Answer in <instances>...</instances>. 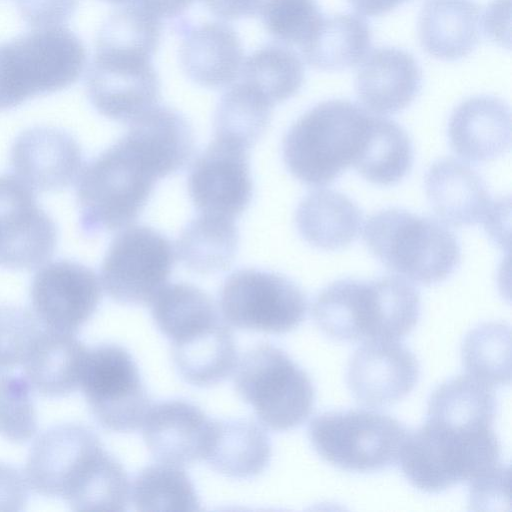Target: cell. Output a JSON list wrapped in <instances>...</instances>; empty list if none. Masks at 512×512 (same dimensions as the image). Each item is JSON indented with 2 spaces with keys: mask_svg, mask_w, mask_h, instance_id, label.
<instances>
[{
  "mask_svg": "<svg viewBox=\"0 0 512 512\" xmlns=\"http://www.w3.org/2000/svg\"><path fill=\"white\" fill-rule=\"evenodd\" d=\"M56 243V225L35 192L14 175H0V266L35 269L52 256Z\"/></svg>",
  "mask_w": 512,
  "mask_h": 512,
  "instance_id": "15",
  "label": "cell"
},
{
  "mask_svg": "<svg viewBox=\"0 0 512 512\" xmlns=\"http://www.w3.org/2000/svg\"><path fill=\"white\" fill-rule=\"evenodd\" d=\"M79 387L96 421L110 431L138 429L151 407L136 361L115 343L87 350Z\"/></svg>",
  "mask_w": 512,
  "mask_h": 512,
  "instance_id": "10",
  "label": "cell"
},
{
  "mask_svg": "<svg viewBox=\"0 0 512 512\" xmlns=\"http://www.w3.org/2000/svg\"><path fill=\"white\" fill-rule=\"evenodd\" d=\"M372 115L342 99L320 102L288 129L283 160L289 172L308 186L332 183L359 158Z\"/></svg>",
  "mask_w": 512,
  "mask_h": 512,
  "instance_id": "3",
  "label": "cell"
},
{
  "mask_svg": "<svg viewBox=\"0 0 512 512\" xmlns=\"http://www.w3.org/2000/svg\"><path fill=\"white\" fill-rule=\"evenodd\" d=\"M25 376L0 370V435L14 443L30 440L37 431V414Z\"/></svg>",
  "mask_w": 512,
  "mask_h": 512,
  "instance_id": "40",
  "label": "cell"
},
{
  "mask_svg": "<svg viewBox=\"0 0 512 512\" xmlns=\"http://www.w3.org/2000/svg\"><path fill=\"white\" fill-rule=\"evenodd\" d=\"M157 178L120 138L81 169L76 196L86 236L124 228L148 202Z\"/></svg>",
  "mask_w": 512,
  "mask_h": 512,
  "instance_id": "6",
  "label": "cell"
},
{
  "mask_svg": "<svg viewBox=\"0 0 512 512\" xmlns=\"http://www.w3.org/2000/svg\"><path fill=\"white\" fill-rule=\"evenodd\" d=\"M413 158L406 131L390 119L372 115L364 148L353 167L367 181L389 186L408 174Z\"/></svg>",
  "mask_w": 512,
  "mask_h": 512,
  "instance_id": "33",
  "label": "cell"
},
{
  "mask_svg": "<svg viewBox=\"0 0 512 512\" xmlns=\"http://www.w3.org/2000/svg\"><path fill=\"white\" fill-rule=\"evenodd\" d=\"M121 137L157 179L182 169L194 151L191 125L180 112L154 105L129 122Z\"/></svg>",
  "mask_w": 512,
  "mask_h": 512,
  "instance_id": "22",
  "label": "cell"
},
{
  "mask_svg": "<svg viewBox=\"0 0 512 512\" xmlns=\"http://www.w3.org/2000/svg\"><path fill=\"white\" fill-rule=\"evenodd\" d=\"M104 1L114 3V4H128V3H134L137 0H104Z\"/></svg>",
  "mask_w": 512,
  "mask_h": 512,
  "instance_id": "48",
  "label": "cell"
},
{
  "mask_svg": "<svg viewBox=\"0 0 512 512\" xmlns=\"http://www.w3.org/2000/svg\"><path fill=\"white\" fill-rule=\"evenodd\" d=\"M40 330L37 318L27 309L0 305V370L22 365Z\"/></svg>",
  "mask_w": 512,
  "mask_h": 512,
  "instance_id": "42",
  "label": "cell"
},
{
  "mask_svg": "<svg viewBox=\"0 0 512 512\" xmlns=\"http://www.w3.org/2000/svg\"><path fill=\"white\" fill-rule=\"evenodd\" d=\"M363 215L357 204L341 192L319 189L307 194L295 213L301 237L323 250H337L354 242L361 231Z\"/></svg>",
  "mask_w": 512,
  "mask_h": 512,
  "instance_id": "28",
  "label": "cell"
},
{
  "mask_svg": "<svg viewBox=\"0 0 512 512\" xmlns=\"http://www.w3.org/2000/svg\"><path fill=\"white\" fill-rule=\"evenodd\" d=\"M138 511L191 512L200 509L195 487L181 465L160 461L144 467L131 492Z\"/></svg>",
  "mask_w": 512,
  "mask_h": 512,
  "instance_id": "35",
  "label": "cell"
},
{
  "mask_svg": "<svg viewBox=\"0 0 512 512\" xmlns=\"http://www.w3.org/2000/svg\"><path fill=\"white\" fill-rule=\"evenodd\" d=\"M422 85L414 57L395 47L368 54L357 71L355 90L364 109L377 115L395 114L408 107Z\"/></svg>",
  "mask_w": 512,
  "mask_h": 512,
  "instance_id": "21",
  "label": "cell"
},
{
  "mask_svg": "<svg viewBox=\"0 0 512 512\" xmlns=\"http://www.w3.org/2000/svg\"><path fill=\"white\" fill-rule=\"evenodd\" d=\"M235 390L267 428L287 431L302 425L315 403L309 375L278 346L260 343L236 366Z\"/></svg>",
  "mask_w": 512,
  "mask_h": 512,
  "instance_id": "8",
  "label": "cell"
},
{
  "mask_svg": "<svg viewBox=\"0 0 512 512\" xmlns=\"http://www.w3.org/2000/svg\"><path fill=\"white\" fill-rule=\"evenodd\" d=\"M174 260V247L165 235L149 226H130L111 241L101 265V284L116 302L148 304L166 285Z\"/></svg>",
  "mask_w": 512,
  "mask_h": 512,
  "instance_id": "12",
  "label": "cell"
},
{
  "mask_svg": "<svg viewBox=\"0 0 512 512\" xmlns=\"http://www.w3.org/2000/svg\"><path fill=\"white\" fill-rule=\"evenodd\" d=\"M420 313L418 291L395 275L334 281L319 292L312 305L318 328L330 338L346 342L399 341L412 331Z\"/></svg>",
  "mask_w": 512,
  "mask_h": 512,
  "instance_id": "2",
  "label": "cell"
},
{
  "mask_svg": "<svg viewBox=\"0 0 512 512\" xmlns=\"http://www.w3.org/2000/svg\"><path fill=\"white\" fill-rule=\"evenodd\" d=\"M86 91L100 114L130 122L156 105L160 80L151 58L96 47L86 76Z\"/></svg>",
  "mask_w": 512,
  "mask_h": 512,
  "instance_id": "13",
  "label": "cell"
},
{
  "mask_svg": "<svg viewBox=\"0 0 512 512\" xmlns=\"http://www.w3.org/2000/svg\"><path fill=\"white\" fill-rule=\"evenodd\" d=\"M180 62L186 75L210 89L231 85L240 75L243 50L236 31L223 22H207L184 32Z\"/></svg>",
  "mask_w": 512,
  "mask_h": 512,
  "instance_id": "24",
  "label": "cell"
},
{
  "mask_svg": "<svg viewBox=\"0 0 512 512\" xmlns=\"http://www.w3.org/2000/svg\"><path fill=\"white\" fill-rule=\"evenodd\" d=\"M371 42V30L365 19L354 14H337L324 17L300 49L311 67L341 71L360 64L368 55Z\"/></svg>",
  "mask_w": 512,
  "mask_h": 512,
  "instance_id": "30",
  "label": "cell"
},
{
  "mask_svg": "<svg viewBox=\"0 0 512 512\" xmlns=\"http://www.w3.org/2000/svg\"><path fill=\"white\" fill-rule=\"evenodd\" d=\"M213 419L181 399L150 407L142 423L143 439L159 461L184 465L203 459Z\"/></svg>",
  "mask_w": 512,
  "mask_h": 512,
  "instance_id": "19",
  "label": "cell"
},
{
  "mask_svg": "<svg viewBox=\"0 0 512 512\" xmlns=\"http://www.w3.org/2000/svg\"><path fill=\"white\" fill-rule=\"evenodd\" d=\"M151 315L170 342L187 338L221 320L212 298L187 283L166 284L151 302Z\"/></svg>",
  "mask_w": 512,
  "mask_h": 512,
  "instance_id": "34",
  "label": "cell"
},
{
  "mask_svg": "<svg viewBox=\"0 0 512 512\" xmlns=\"http://www.w3.org/2000/svg\"><path fill=\"white\" fill-rule=\"evenodd\" d=\"M10 165L14 176L35 193L56 191L77 180L82 169V151L68 132L36 126L16 137Z\"/></svg>",
  "mask_w": 512,
  "mask_h": 512,
  "instance_id": "18",
  "label": "cell"
},
{
  "mask_svg": "<svg viewBox=\"0 0 512 512\" xmlns=\"http://www.w3.org/2000/svg\"><path fill=\"white\" fill-rule=\"evenodd\" d=\"M420 375L416 356L396 340L366 341L347 367V386L354 398L370 407H384L406 397Z\"/></svg>",
  "mask_w": 512,
  "mask_h": 512,
  "instance_id": "17",
  "label": "cell"
},
{
  "mask_svg": "<svg viewBox=\"0 0 512 512\" xmlns=\"http://www.w3.org/2000/svg\"><path fill=\"white\" fill-rule=\"evenodd\" d=\"M214 15L228 20L260 16L269 0H201Z\"/></svg>",
  "mask_w": 512,
  "mask_h": 512,
  "instance_id": "45",
  "label": "cell"
},
{
  "mask_svg": "<svg viewBox=\"0 0 512 512\" xmlns=\"http://www.w3.org/2000/svg\"><path fill=\"white\" fill-rule=\"evenodd\" d=\"M492 427L466 429L426 419L408 432L398 462L407 481L425 493L471 484L502 466Z\"/></svg>",
  "mask_w": 512,
  "mask_h": 512,
  "instance_id": "4",
  "label": "cell"
},
{
  "mask_svg": "<svg viewBox=\"0 0 512 512\" xmlns=\"http://www.w3.org/2000/svg\"><path fill=\"white\" fill-rule=\"evenodd\" d=\"M22 19L33 28L58 27L75 13L79 0H15Z\"/></svg>",
  "mask_w": 512,
  "mask_h": 512,
  "instance_id": "43",
  "label": "cell"
},
{
  "mask_svg": "<svg viewBox=\"0 0 512 512\" xmlns=\"http://www.w3.org/2000/svg\"><path fill=\"white\" fill-rule=\"evenodd\" d=\"M30 300L35 317L45 328L76 333L96 311L101 286L89 267L60 259L35 273Z\"/></svg>",
  "mask_w": 512,
  "mask_h": 512,
  "instance_id": "16",
  "label": "cell"
},
{
  "mask_svg": "<svg viewBox=\"0 0 512 512\" xmlns=\"http://www.w3.org/2000/svg\"><path fill=\"white\" fill-rule=\"evenodd\" d=\"M28 484L46 497H61L76 511H124L130 485L122 464L90 428L53 426L34 442L26 464Z\"/></svg>",
  "mask_w": 512,
  "mask_h": 512,
  "instance_id": "1",
  "label": "cell"
},
{
  "mask_svg": "<svg viewBox=\"0 0 512 512\" xmlns=\"http://www.w3.org/2000/svg\"><path fill=\"white\" fill-rule=\"evenodd\" d=\"M452 150L471 162H487L505 153L511 142V113L501 99L481 95L466 99L448 122Z\"/></svg>",
  "mask_w": 512,
  "mask_h": 512,
  "instance_id": "23",
  "label": "cell"
},
{
  "mask_svg": "<svg viewBox=\"0 0 512 512\" xmlns=\"http://www.w3.org/2000/svg\"><path fill=\"white\" fill-rule=\"evenodd\" d=\"M408 430L384 413L349 409L314 417L308 438L317 454L346 471L368 473L396 464Z\"/></svg>",
  "mask_w": 512,
  "mask_h": 512,
  "instance_id": "9",
  "label": "cell"
},
{
  "mask_svg": "<svg viewBox=\"0 0 512 512\" xmlns=\"http://www.w3.org/2000/svg\"><path fill=\"white\" fill-rule=\"evenodd\" d=\"M480 16L473 0H426L417 26L421 46L439 60L468 56L479 42Z\"/></svg>",
  "mask_w": 512,
  "mask_h": 512,
  "instance_id": "26",
  "label": "cell"
},
{
  "mask_svg": "<svg viewBox=\"0 0 512 512\" xmlns=\"http://www.w3.org/2000/svg\"><path fill=\"white\" fill-rule=\"evenodd\" d=\"M219 306L224 321L236 328L284 334L303 322L308 303L302 289L286 276L248 268L225 279Z\"/></svg>",
  "mask_w": 512,
  "mask_h": 512,
  "instance_id": "11",
  "label": "cell"
},
{
  "mask_svg": "<svg viewBox=\"0 0 512 512\" xmlns=\"http://www.w3.org/2000/svg\"><path fill=\"white\" fill-rule=\"evenodd\" d=\"M271 442L249 419H213L203 457L212 469L231 478H251L269 464Z\"/></svg>",
  "mask_w": 512,
  "mask_h": 512,
  "instance_id": "27",
  "label": "cell"
},
{
  "mask_svg": "<svg viewBox=\"0 0 512 512\" xmlns=\"http://www.w3.org/2000/svg\"><path fill=\"white\" fill-rule=\"evenodd\" d=\"M162 25L136 3L113 11L102 25L96 47L139 54L152 58L159 44Z\"/></svg>",
  "mask_w": 512,
  "mask_h": 512,
  "instance_id": "39",
  "label": "cell"
},
{
  "mask_svg": "<svg viewBox=\"0 0 512 512\" xmlns=\"http://www.w3.org/2000/svg\"><path fill=\"white\" fill-rule=\"evenodd\" d=\"M192 2L193 0H137L134 3L161 19L180 15Z\"/></svg>",
  "mask_w": 512,
  "mask_h": 512,
  "instance_id": "46",
  "label": "cell"
},
{
  "mask_svg": "<svg viewBox=\"0 0 512 512\" xmlns=\"http://www.w3.org/2000/svg\"><path fill=\"white\" fill-rule=\"evenodd\" d=\"M497 401L492 387L469 375L439 385L428 400L427 418L454 427H492Z\"/></svg>",
  "mask_w": 512,
  "mask_h": 512,
  "instance_id": "32",
  "label": "cell"
},
{
  "mask_svg": "<svg viewBox=\"0 0 512 512\" xmlns=\"http://www.w3.org/2000/svg\"><path fill=\"white\" fill-rule=\"evenodd\" d=\"M238 241V229L233 218L199 213L182 229L176 253L189 270L198 274H214L231 265Z\"/></svg>",
  "mask_w": 512,
  "mask_h": 512,
  "instance_id": "31",
  "label": "cell"
},
{
  "mask_svg": "<svg viewBox=\"0 0 512 512\" xmlns=\"http://www.w3.org/2000/svg\"><path fill=\"white\" fill-rule=\"evenodd\" d=\"M425 192L438 218L455 227L485 224L498 205L481 176L454 158L439 159L430 166Z\"/></svg>",
  "mask_w": 512,
  "mask_h": 512,
  "instance_id": "20",
  "label": "cell"
},
{
  "mask_svg": "<svg viewBox=\"0 0 512 512\" xmlns=\"http://www.w3.org/2000/svg\"><path fill=\"white\" fill-rule=\"evenodd\" d=\"M88 348L75 333L40 330L23 362L31 388L47 397H64L80 386Z\"/></svg>",
  "mask_w": 512,
  "mask_h": 512,
  "instance_id": "25",
  "label": "cell"
},
{
  "mask_svg": "<svg viewBox=\"0 0 512 512\" xmlns=\"http://www.w3.org/2000/svg\"><path fill=\"white\" fill-rule=\"evenodd\" d=\"M240 74L241 81L275 105L300 90L304 81V66L293 50L269 44L257 49L243 61Z\"/></svg>",
  "mask_w": 512,
  "mask_h": 512,
  "instance_id": "36",
  "label": "cell"
},
{
  "mask_svg": "<svg viewBox=\"0 0 512 512\" xmlns=\"http://www.w3.org/2000/svg\"><path fill=\"white\" fill-rule=\"evenodd\" d=\"M363 239L389 270L423 285L447 279L461 259L459 242L443 223L401 208L372 214L364 225Z\"/></svg>",
  "mask_w": 512,
  "mask_h": 512,
  "instance_id": "5",
  "label": "cell"
},
{
  "mask_svg": "<svg viewBox=\"0 0 512 512\" xmlns=\"http://www.w3.org/2000/svg\"><path fill=\"white\" fill-rule=\"evenodd\" d=\"M249 149L237 140L215 135L194 161L188 192L199 213L235 219L246 210L253 193Z\"/></svg>",
  "mask_w": 512,
  "mask_h": 512,
  "instance_id": "14",
  "label": "cell"
},
{
  "mask_svg": "<svg viewBox=\"0 0 512 512\" xmlns=\"http://www.w3.org/2000/svg\"><path fill=\"white\" fill-rule=\"evenodd\" d=\"M86 64V50L70 29L34 28L0 43V111L74 84Z\"/></svg>",
  "mask_w": 512,
  "mask_h": 512,
  "instance_id": "7",
  "label": "cell"
},
{
  "mask_svg": "<svg viewBox=\"0 0 512 512\" xmlns=\"http://www.w3.org/2000/svg\"><path fill=\"white\" fill-rule=\"evenodd\" d=\"M273 106L249 84L243 81L234 84L217 105L215 135L237 140L250 148L265 132Z\"/></svg>",
  "mask_w": 512,
  "mask_h": 512,
  "instance_id": "37",
  "label": "cell"
},
{
  "mask_svg": "<svg viewBox=\"0 0 512 512\" xmlns=\"http://www.w3.org/2000/svg\"><path fill=\"white\" fill-rule=\"evenodd\" d=\"M462 361L469 376L490 386L510 383V328L504 323H484L465 336Z\"/></svg>",
  "mask_w": 512,
  "mask_h": 512,
  "instance_id": "38",
  "label": "cell"
},
{
  "mask_svg": "<svg viewBox=\"0 0 512 512\" xmlns=\"http://www.w3.org/2000/svg\"><path fill=\"white\" fill-rule=\"evenodd\" d=\"M407 0H348L352 8L359 14L379 16L390 12Z\"/></svg>",
  "mask_w": 512,
  "mask_h": 512,
  "instance_id": "47",
  "label": "cell"
},
{
  "mask_svg": "<svg viewBox=\"0 0 512 512\" xmlns=\"http://www.w3.org/2000/svg\"><path fill=\"white\" fill-rule=\"evenodd\" d=\"M171 355L181 377L197 387L224 381L238 363L236 342L224 320L186 339L172 342Z\"/></svg>",
  "mask_w": 512,
  "mask_h": 512,
  "instance_id": "29",
  "label": "cell"
},
{
  "mask_svg": "<svg viewBox=\"0 0 512 512\" xmlns=\"http://www.w3.org/2000/svg\"><path fill=\"white\" fill-rule=\"evenodd\" d=\"M260 16L272 36L299 48L324 18L316 0H269Z\"/></svg>",
  "mask_w": 512,
  "mask_h": 512,
  "instance_id": "41",
  "label": "cell"
},
{
  "mask_svg": "<svg viewBox=\"0 0 512 512\" xmlns=\"http://www.w3.org/2000/svg\"><path fill=\"white\" fill-rule=\"evenodd\" d=\"M27 482L13 466L0 463V511H21L27 502Z\"/></svg>",
  "mask_w": 512,
  "mask_h": 512,
  "instance_id": "44",
  "label": "cell"
}]
</instances>
